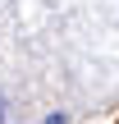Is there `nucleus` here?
I'll use <instances>...</instances> for the list:
<instances>
[{
	"instance_id": "1",
	"label": "nucleus",
	"mask_w": 119,
	"mask_h": 124,
	"mask_svg": "<svg viewBox=\"0 0 119 124\" xmlns=\"http://www.w3.org/2000/svg\"><path fill=\"white\" fill-rule=\"evenodd\" d=\"M0 124H5V106H0Z\"/></svg>"
}]
</instances>
